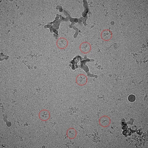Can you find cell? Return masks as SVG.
<instances>
[{
  "label": "cell",
  "instance_id": "1",
  "mask_svg": "<svg viewBox=\"0 0 148 148\" xmlns=\"http://www.w3.org/2000/svg\"><path fill=\"white\" fill-rule=\"evenodd\" d=\"M40 119L43 121L48 120L50 117V114L49 111L46 109H43L41 111L39 114Z\"/></svg>",
  "mask_w": 148,
  "mask_h": 148
},
{
  "label": "cell",
  "instance_id": "3",
  "mask_svg": "<svg viewBox=\"0 0 148 148\" xmlns=\"http://www.w3.org/2000/svg\"><path fill=\"white\" fill-rule=\"evenodd\" d=\"M77 84L80 86H83L85 85L88 82L87 77L83 74H81L77 76L76 79Z\"/></svg>",
  "mask_w": 148,
  "mask_h": 148
},
{
  "label": "cell",
  "instance_id": "5",
  "mask_svg": "<svg viewBox=\"0 0 148 148\" xmlns=\"http://www.w3.org/2000/svg\"><path fill=\"white\" fill-rule=\"evenodd\" d=\"M99 123L100 125L101 126L103 127H106L109 126L110 124L111 121L110 118L108 117L104 116L100 118Z\"/></svg>",
  "mask_w": 148,
  "mask_h": 148
},
{
  "label": "cell",
  "instance_id": "6",
  "mask_svg": "<svg viewBox=\"0 0 148 148\" xmlns=\"http://www.w3.org/2000/svg\"><path fill=\"white\" fill-rule=\"evenodd\" d=\"M56 45L60 49H63L66 48L68 45V42L65 38H61L57 41Z\"/></svg>",
  "mask_w": 148,
  "mask_h": 148
},
{
  "label": "cell",
  "instance_id": "2",
  "mask_svg": "<svg viewBox=\"0 0 148 148\" xmlns=\"http://www.w3.org/2000/svg\"><path fill=\"white\" fill-rule=\"evenodd\" d=\"M101 36L103 40L105 41H108L112 39V33L110 30H105L101 33Z\"/></svg>",
  "mask_w": 148,
  "mask_h": 148
},
{
  "label": "cell",
  "instance_id": "8",
  "mask_svg": "<svg viewBox=\"0 0 148 148\" xmlns=\"http://www.w3.org/2000/svg\"><path fill=\"white\" fill-rule=\"evenodd\" d=\"M128 99L129 102H133L135 101L136 97L134 95L131 94L128 96Z\"/></svg>",
  "mask_w": 148,
  "mask_h": 148
},
{
  "label": "cell",
  "instance_id": "4",
  "mask_svg": "<svg viewBox=\"0 0 148 148\" xmlns=\"http://www.w3.org/2000/svg\"><path fill=\"white\" fill-rule=\"evenodd\" d=\"M80 49L83 53L87 54L90 51L91 49V47L89 43L85 42L82 43L80 45Z\"/></svg>",
  "mask_w": 148,
  "mask_h": 148
},
{
  "label": "cell",
  "instance_id": "7",
  "mask_svg": "<svg viewBox=\"0 0 148 148\" xmlns=\"http://www.w3.org/2000/svg\"><path fill=\"white\" fill-rule=\"evenodd\" d=\"M67 135L69 138L73 139L76 137L77 132L75 129L73 128H71L67 130Z\"/></svg>",
  "mask_w": 148,
  "mask_h": 148
}]
</instances>
